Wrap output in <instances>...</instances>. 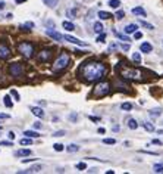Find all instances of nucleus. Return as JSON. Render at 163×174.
Wrapping results in <instances>:
<instances>
[{
  "label": "nucleus",
  "mask_w": 163,
  "mask_h": 174,
  "mask_svg": "<svg viewBox=\"0 0 163 174\" xmlns=\"http://www.w3.org/2000/svg\"><path fill=\"white\" fill-rule=\"evenodd\" d=\"M63 38H65L66 41H69V43H72V44H76V46H82V47H87V46H88L87 43H84V41H81V40H78L76 37H72V35H69V34L63 35Z\"/></svg>",
  "instance_id": "obj_9"
},
{
  "label": "nucleus",
  "mask_w": 163,
  "mask_h": 174,
  "mask_svg": "<svg viewBox=\"0 0 163 174\" xmlns=\"http://www.w3.org/2000/svg\"><path fill=\"white\" fill-rule=\"evenodd\" d=\"M11 94L15 97V100H16V102H19V100H21V97H19V94H18L16 90H11Z\"/></svg>",
  "instance_id": "obj_43"
},
{
  "label": "nucleus",
  "mask_w": 163,
  "mask_h": 174,
  "mask_svg": "<svg viewBox=\"0 0 163 174\" xmlns=\"http://www.w3.org/2000/svg\"><path fill=\"white\" fill-rule=\"evenodd\" d=\"M53 56V52H52V49H43L41 52H38V55H37V61L38 62H41V64H46V62H49L50 59Z\"/></svg>",
  "instance_id": "obj_7"
},
{
  "label": "nucleus",
  "mask_w": 163,
  "mask_h": 174,
  "mask_svg": "<svg viewBox=\"0 0 163 174\" xmlns=\"http://www.w3.org/2000/svg\"><path fill=\"white\" fill-rule=\"evenodd\" d=\"M68 118H69V121H71V123H76V120H78V115H76L75 112H72V114H69V117H68Z\"/></svg>",
  "instance_id": "obj_39"
},
{
  "label": "nucleus",
  "mask_w": 163,
  "mask_h": 174,
  "mask_svg": "<svg viewBox=\"0 0 163 174\" xmlns=\"http://www.w3.org/2000/svg\"><path fill=\"white\" fill-rule=\"evenodd\" d=\"M97 131H98V133H100V134H103V133H104L106 130H104V128H103V127H100V128H98V130H97Z\"/></svg>",
  "instance_id": "obj_53"
},
{
  "label": "nucleus",
  "mask_w": 163,
  "mask_h": 174,
  "mask_svg": "<svg viewBox=\"0 0 163 174\" xmlns=\"http://www.w3.org/2000/svg\"><path fill=\"white\" fill-rule=\"evenodd\" d=\"M34 159H37V158H27V159H22V163L27 164V163H31V161H34Z\"/></svg>",
  "instance_id": "obj_49"
},
{
  "label": "nucleus",
  "mask_w": 163,
  "mask_h": 174,
  "mask_svg": "<svg viewBox=\"0 0 163 174\" xmlns=\"http://www.w3.org/2000/svg\"><path fill=\"white\" fill-rule=\"evenodd\" d=\"M71 64V56L66 53V52H63V53H60L59 55V58L54 61V65H53V71L54 72H57V71H63Z\"/></svg>",
  "instance_id": "obj_4"
},
{
  "label": "nucleus",
  "mask_w": 163,
  "mask_h": 174,
  "mask_svg": "<svg viewBox=\"0 0 163 174\" xmlns=\"http://www.w3.org/2000/svg\"><path fill=\"white\" fill-rule=\"evenodd\" d=\"M9 74H11L12 77H15V78L21 77L22 74H24V67H22V64H19V62L11 64V65H9Z\"/></svg>",
  "instance_id": "obj_6"
},
{
  "label": "nucleus",
  "mask_w": 163,
  "mask_h": 174,
  "mask_svg": "<svg viewBox=\"0 0 163 174\" xmlns=\"http://www.w3.org/2000/svg\"><path fill=\"white\" fill-rule=\"evenodd\" d=\"M140 24H141V27L147 28V30H154V25H153V24H149V22H145V21H140Z\"/></svg>",
  "instance_id": "obj_36"
},
{
  "label": "nucleus",
  "mask_w": 163,
  "mask_h": 174,
  "mask_svg": "<svg viewBox=\"0 0 163 174\" xmlns=\"http://www.w3.org/2000/svg\"><path fill=\"white\" fill-rule=\"evenodd\" d=\"M120 108H122L123 111H131V109H132V103H129V102H123V103L120 105Z\"/></svg>",
  "instance_id": "obj_33"
},
{
  "label": "nucleus",
  "mask_w": 163,
  "mask_h": 174,
  "mask_svg": "<svg viewBox=\"0 0 163 174\" xmlns=\"http://www.w3.org/2000/svg\"><path fill=\"white\" fill-rule=\"evenodd\" d=\"M97 41L98 43H104V41H106V34H104V33H100V35L97 37Z\"/></svg>",
  "instance_id": "obj_40"
},
{
  "label": "nucleus",
  "mask_w": 163,
  "mask_h": 174,
  "mask_svg": "<svg viewBox=\"0 0 163 174\" xmlns=\"http://www.w3.org/2000/svg\"><path fill=\"white\" fill-rule=\"evenodd\" d=\"M106 74H107V67L103 62H97V61L84 62L78 70V75L85 83H97Z\"/></svg>",
  "instance_id": "obj_1"
},
{
  "label": "nucleus",
  "mask_w": 163,
  "mask_h": 174,
  "mask_svg": "<svg viewBox=\"0 0 163 174\" xmlns=\"http://www.w3.org/2000/svg\"><path fill=\"white\" fill-rule=\"evenodd\" d=\"M0 81H3V77H2V71H0Z\"/></svg>",
  "instance_id": "obj_59"
},
{
  "label": "nucleus",
  "mask_w": 163,
  "mask_h": 174,
  "mask_svg": "<svg viewBox=\"0 0 163 174\" xmlns=\"http://www.w3.org/2000/svg\"><path fill=\"white\" fill-rule=\"evenodd\" d=\"M115 16H116L118 19H122V18L125 16V12H123V11H118V12H116V15H115Z\"/></svg>",
  "instance_id": "obj_44"
},
{
  "label": "nucleus",
  "mask_w": 163,
  "mask_h": 174,
  "mask_svg": "<svg viewBox=\"0 0 163 174\" xmlns=\"http://www.w3.org/2000/svg\"><path fill=\"white\" fill-rule=\"evenodd\" d=\"M120 75H122V78H125V80H132V81H141L142 80L141 71L135 70V68H128V67H123V70L120 71Z\"/></svg>",
  "instance_id": "obj_2"
},
{
  "label": "nucleus",
  "mask_w": 163,
  "mask_h": 174,
  "mask_svg": "<svg viewBox=\"0 0 163 174\" xmlns=\"http://www.w3.org/2000/svg\"><path fill=\"white\" fill-rule=\"evenodd\" d=\"M137 30H138V25H137V24H128L123 31H125V34H132V33H135Z\"/></svg>",
  "instance_id": "obj_12"
},
{
  "label": "nucleus",
  "mask_w": 163,
  "mask_h": 174,
  "mask_svg": "<svg viewBox=\"0 0 163 174\" xmlns=\"http://www.w3.org/2000/svg\"><path fill=\"white\" fill-rule=\"evenodd\" d=\"M8 136H9V139H11V140L15 139V133H13V131H9V133H8Z\"/></svg>",
  "instance_id": "obj_51"
},
{
  "label": "nucleus",
  "mask_w": 163,
  "mask_h": 174,
  "mask_svg": "<svg viewBox=\"0 0 163 174\" xmlns=\"http://www.w3.org/2000/svg\"><path fill=\"white\" fill-rule=\"evenodd\" d=\"M122 49H123V50H129V44H122Z\"/></svg>",
  "instance_id": "obj_52"
},
{
  "label": "nucleus",
  "mask_w": 163,
  "mask_h": 174,
  "mask_svg": "<svg viewBox=\"0 0 163 174\" xmlns=\"http://www.w3.org/2000/svg\"><path fill=\"white\" fill-rule=\"evenodd\" d=\"M66 151L69 152V153H75V152L79 151V146L75 145V143H71V145H68V146H66Z\"/></svg>",
  "instance_id": "obj_17"
},
{
  "label": "nucleus",
  "mask_w": 163,
  "mask_h": 174,
  "mask_svg": "<svg viewBox=\"0 0 163 174\" xmlns=\"http://www.w3.org/2000/svg\"><path fill=\"white\" fill-rule=\"evenodd\" d=\"M3 103H5L6 108H12V106H13V102H12L11 96H5V97H3Z\"/></svg>",
  "instance_id": "obj_22"
},
{
  "label": "nucleus",
  "mask_w": 163,
  "mask_h": 174,
  "mask_svg": "<svg viewBox=\"0 0 163 174\" xmlns=\"http://www.w3.org/2000/svg\"><path fill=\"white\" fill-rule=\"evenodd\" d=\"M11 47L8 46V44H5V43H0V59L2 61H5V59H8L11 56Z\"/></svg>",
  "instance_id": "obj_8"
},
{
  "label": "nucleus",
  "mask_w": 163,
  "mask_h": 174,
  "mask_svg": "<svg viewBox=\"0 0 163 174\" xmlns=\"http://www.w3.org/2000/svg\"><path fill=\"white\" fill-rule=\"evenodd\" d=\"M43 127V124H41V123H38V121H35V123H34V128H41Z\"/></svg>",
  "instance_id": "obj_48"
},
{
  "label": "nucleus",
  "mask_w": 163,
  "mask_h": 174,
  "mask_svg": "<svg viewBox=\"0 0 163 174\" xmlns=\"http://www.w3.org/2000/svg\"><path fill=\"white\" fill-rule=\"evenodd\" d=\"M62 27L65 28L66 31H74V30H75V25L72 22H69V21H63V22H62Z\"/></svg>",
  "instance_id": "obj_18"
},
{
  "label": "nucleus",
  "mask_w": 163,
  "mask_h": 174,
  "mask_svg": "<svg viewBox=\"0 0 163 174\" xmlns=\"http://www.w3.org/2000/svg\"><path fill=\"white\" fill-rule=\"evenodd\" d=\"M18 52L21 53L24 58L31 59L34 56V52H35V46L33 43H30V41H21L18 44Z\"/></svg>",
  "instance_id": "obj_3"
},
{
  "label": "nucleus",
  "mask_w": 163,
  "mask_h": 174,
  "mask_svg": "<svg viewBox=\"0 0 163 174\" xmlns=\"http://www.w3.org/2000/svg\"><path fill=\"white\" fill-rule=\"evenodd\" d=\"M76 9H68L66 11V16L69 18V19H74V18H76Z\"/></svg>",
  "instance_id": "obj_25"
},
{
  "label": "nucleus",
  "mask_w": 163,
  "mask_h": 174,
  "mask_svg": "<svg viewBox=\"0 0 163 174\" xmlns=\"http://www.w3.org/2000/svg\"><path fill=\"white\" fill-rule=\"evenodd\" d=\"M65 134H66L65 130H59V131H54L53 133L54 137H62V136H65Z\"/></svg>",
  "instance_id": "obj_38"
},
{
  "label": "nucleus",
  "mask_w": 163,
  "mask_h": 174,
  "mask_svg": "<svg viewBox=\"0 0 163 174\" xmlns=\"http://www.w3.org/2000/svg\"><path fill=\"white\" fill-rule=\"evenodd\" d=\"M97 15H98V18H100V19H109V18L112 16L109 12H104V11H100Z\"/></svg>",
  "instance_id": "obj_24"
},
{
  "label": "nucleus",
  "mask_w": 163,
  "mask_h": 174,
  "mask_svg": "<svg viewBox=\"0 0 163 174\" xmlns=\"http://www.w3.org/2000/svg\"><path fill=\"white\" fill-rule=\"evenodd\" d=\"M142 127L145 128L147 131H154V126L152 123H142Z\"/></svg>",
  "instance_id": "obj_34"
},
{
  "label": "nucleus",
  "mask_w": 163,
  "mask_h": 174,
  "mask_svg": "<svg viewBox=\"0 0 163 174\" xmlns=\"http://www.w3.org/2000/svg\"><path fill=\"white\" fill-rule=\"evenodd\" d=\"M94 31H96L97 34L103 33V25H101V22H96V24H94Z\"/></svg>",
  "instance_id": "obj_30"
},
{
  "label": "nucleus",
  "mask_w": 163,
  "mask_h": 174,
  "mask_svg": "<svg viewBox=\"0 0 163 174\" xmlns=\"http://www.w3.org/2000/svg\"><path fill=\"white\" fill-rule=\"evenodd\" d=\"M140 50H141V52H144V53H150V52L153 50V46L150 44V43H147V41H145V43H141Z\"/></svg>",
  "instance_id": "obj_14"
},
{
  "label": "nucleus",
  "mask_w": 163,
  "mask_h": 174,
  "mask_svg": "<svg viewBox=\"0 0 163 174\" xmlns=\"http://www.w3.org/2000/svg\"><path fill=\"white\" fill-rule=\"evenodd\" d=\"M132 61L137 62V64H141V55H140L138 52H134V53H132Z\"/></svg>",
  "instance_id": "obj_28"
},
{
  "label": "nucleus",
  "mask_w": 163,
  "mask_h": 174,
  "mask_svg": "<svg viewBox=\"0 0 163 174\" xmlns=\"http://www.w3.org/2000/svg\"><path fill=\"white\" fill-rule=\"evenodd\" d=\"M90 120H91V121H98L100 118H97V117H90Z\"/></svg>",
  "instance_id": "obj_55"
},
{
  "label": "nucleus",
  "mask_w": 163,
  "mask_h": 174,
  "mask_svg": "<svg viewBox=\"0 0 163 174\" xmlns=\"http://www.w3.org/2000/svg\"><path fill=\"white\" fill-rule=\"evenodd\" d=\"M30 109H31V112H33L34 115L38 117V118H44V115H46V114H44V111L41 109V108H37V106H31Z\"/></svg>",
  "instance_id": "obj_11"
},
{
  "label": "nucleus",
  "mask_w": 163,
  "mask_h": 174,
  "mask_svg": "<svg viewBox=\"0 0 163 174\" xmlns=\"http://www.w3.org/2000/svg\"><path fill=\"white\" fill-rule=\"evenodd\" d=\"M116 34V37L119 38V40H122V41H129L131 38L128 37V35H125V34H120V33H115Z\"/></svg>",
  "instance_id": "obj_32"
},
{
  "label": "nucleus",
  "mask_w": 163,
  "mask_h": 174,
  "mask_svg": "<svg viewBox=\"0 0 163 174\" xmlns=\"http://www.w3.org/2000/svg\"><path fill=\"white\" fill-rule=\"evenodd\" d=\"M0 130H2V126H0Z\"/></svg>",
  "instance_id": "obj_60"
},
{
  "label": "nucleus",
  "mask_w": 163,
  "mask_h": 174,
  "mask_svg": "<svg viewBox=\"0 0 163 174\" xmlns=\"http://www.w3.org/2000/svg\"><path fill=\"white\" fill-rule=\"evenodd\" d=\"M41 168H43L41 165H33L31 168H28V170H25L24 173H38V171H40Z\"/></svg>",
  "instance_id": "obj_21"
},
{
  "label": "nucleus",
  "mask_w": 163,
  "mask_h": 174,
  "mask_svg": "<svg viewBox=\"0 0 163 174\" xmlns=\"http://www.w3.org/2000/svg\"><path fill=\"white\" fill-rule=\"evenodd\" d=\"M19 143H21L22 146H24V145H31L33 140H31V137H27V136H25V137H22V139L19 140Z\"/></svg>",
  "instance_id": "obj_29"
},
{
  "label": "nucleus",
  "mask_w": 163,
  "mask_h": 174,
  "mask_svg": "<svg viewBox=\"0 0 163 174\" xmlns=\"http://www.w3.org/2000/svg\"><path fill=\"white\" fill-rule=\"evenodd\" d=\"M132 13L134 15H137V16H145L147 15V12H145V9H142L141 6H137V8H132Z\"/></svg>",
  "instance_id": "obj_13"
},
{
  "label": "nucleus",
  "mask_w": 163,
  "mask_h": 174,
  "mask_svg": "<svg viewBox=\"0 0 163 174\" xmlns=\"http://www.w3.org/2000/svg\"><path fill=\"white\" fill-rule=\"evenodd\" d=\"M113 49H116V44H110V46H109V50H110V52H112Z\"/></svg>",
  "instance_id": "obj_54"
},
{
  "label": "nucleus",
  "mask_w": 163,
  "mask_h": 174,
  "mask_svg": "<svg viewBox=\"0 0 163 174\" xmlns=\"http://www.w3.org/2000/svg\"><path fill=\"white\" fill-rule=\"evenodd\" d=\"M113 131H119V126H115V127H113Z\"/></svg>",
  "instance_id": "obj_58"
},
{
  "label": "nucleus",
  "mask_w": 163,
  "mask_h": 174,
  "mask_svg": "<svg viewBox=\"0 0 163 174\" xmlns=\"http://www.w3.org/2000/svg\"><path fill=\"white\" fill-rule=\"evenodd\" d=\"M43 3L46 6H49L50 9H54L56 5H57V0H43Z\"/></svg>",
  "instance_id": "obj_20"
},
{
  "label": "nucleus",
  "mask_w": 163,
  "mask_h": 174,
  "mask_svg": "<svg viewBox=\"0 0 163 174\" xmlns=\"http://www.w3.org/2000/svg\"><path fill=\"white\" fill-rule=\"evenodd\" d=\"M103 143H104V145H115L116 140L113 139V137H106V139H103Z\"/></svg>",
  "instance_id": "obj_37"
},
{
  "label": "nucleus",
  "mask_w": 163,
  "mask_h": 174,
  "mask_svg": "<svg viewBox=\"0 0 163 174\" xmlns=\"http://www.w3.org/2000/svg\"><path fill=\"white\" fill-rule=\"evenodd\" d=\"M5 6H6L5 0H0V11H3V9H5Z\"/></svg>",
  "instance_id": "obj_50"
},
{
  "label": "nucleus",
  "mask_w": 163,
  "mask_h": 174,
  "mask_svg": "<svg viewBox=\"0 0 163 174\" xmlns=\"http://www.w3.org/2000/svg\"><path fill=\"white\" fill-rule=\"evenodd\" d=\"M16 2V5H21V3H24V2H27V0H15Z\"/></svg>",
  "instance_id": "obj_56"
},
{
  "label": "nucleus",
  "mask_w": 163,
  "mask_h": 174,
  "mask_svg": "<svg viewBox=\"0 0 163 174\" xmlns=\"http://www.w3.org/2000/svg\"><path fill=\"white\" fill-rule=\"evenodd\" d=\"M109 92H110V84L107 81H100L96 84L93 94L96 97H104L106 94H109Z\"/></svg>",
  "instance_id": "obj_5"
},
{
  "label": "nucleus",
  "mask_w": 163,
  "mask_h": 174,
  "mask_svg": "<svg viewBox=\"0 0 163 174\" xmlns=\"http://www.w3.org/2000/svg\"><path fill=\"white\" fill-rule=\"evenodd\" d=\"M149 114H150V117H160L162 115V109H160V108H159V109H152Z\"/></svg>",
  "instance_id": "obj_31"
},
{
  "label": "nucleus",
  "mask_w": 163,
  "mask_h": 174,
  "mask_svg": "<svg viewBox=\"0 0 163 174\" xmlns=\"http://www.w3.org/2000/svg\"><path fill=\"white\" fill-rule=\"evenodd\" d=\"M109 6L113 8V9H118L120 6V2L119 0H109Z\"/></svg>",
  "instance_id": "obj_26"
},
{
  "label": "nucleus",
  "mask_w": 163,
  "mask_h": 174,
  "mask_svg": "<svg viewBox=\"0 0 163 174\" xmlns=\"http://www.w3.org/2000/svg\"><path fill=\"white\" fill-rule=\"evenodd\" d=\"M12 16H13L12 13H8V15H6V18H8V19H12Z\"/></svg>",
  "instance_id": "obj_57"
},
{
  "label": "nucleus",
  "mask_w": 163,
  "mask_h": 174,
  "mask_svg": "<svg viewBox=\"0 0 163 174\" xmlns=\"http://www.w3.org/2000/svg\"><path fill=\"white\" fill-rule=\"evenodd\" d=\"M152 143H153V145H159V146H162V145H163V143H162V140H159V139L152 140Z\"/></svg>",
  "instance_id": "obj_47"
},
{
  "label": "nucleus",
  "mask_w": 163,
  "mask_h": 174,
  "mask_svg": "<svg viewBox=\"0 0 163 174\" xmlns=\"http://www.w3.org/2000/svg\"><path fill=\"white\" fill-rule=\"evenodd\" d=\"M53 149H54L56 152H62L63 149H65V146H63L62 143H54V145H53Z\"/></svg>",
  "instance_id": "obj_35"
},
{
  "label": "nucleus",
  "mask_w": 163,
  "mask_h": 174,
  "mask_svg": "<svg viewBox=\"0 0 163 174\" xmlns=\"http://www.w3.org/2000/svg\"><path fill=\"white\" fill-rule=\"evenodd\" d=\"M134 37H135V40H140V38L142 37V33H140V31H135V33H134Z\"/></svg>",
  "instance_id": "obj_45"
},
{
  "label": "nucleus",
  "mask_w": 163,
  "mask_h": 174,
  "mask_svg": "<svg viewBox=\"0 0 163 174\" xmlns=\"http://www.w3.org/2000/svg\"><path fill=\"white\" fill-rule=\"evenodd\" d=\"M46 34L49 35V37H52L53 40H56V41H62V40H63V35L60 34L59 31H54V30H52V28L46 30Z\"/></svg>",
  "instance_id": "obj_10"
},
{
  "label": "nucleus",
  "mask_w": 163,
  "mask_h": 174,
  "mask_svg": "<svg viewBox=\"0 0 163 174\" xmlns=\"http://www.w3.org/2000/svg\"><path fill=\"white\" fill-rule=\"evenodd\" d=\"M33 152H31V149H19V151L15 152V155L16 156H30Z\"/></svg>",
  "instance_id": "obj_15"
},
{
  "label": "nucleus",
  "mask_w": 163,
  "mask_h": 174,
  "mask_svg": "<svg viewBox=\"0 0 163 174\" xmlns=\"http://www.w3.org/2000/svg\"><path fill=\"white\" fill-rule=\"evenodd\" d=\"M21 30H27V31H31V28H34V24L33 22H27V24H21L19 25Z\"/></svg>",
  "instance_id": "obj_23"
},
{
  "label": "nucleus",
  "mask_w": 163,
  "mask_h": 174,
  "mask_svg": "<svg viewBox=\"0 0 163 174\" xmlns=\"http://www.w3.org/2000/svg\"><path fill=\"white\" fill-rule=\"evenodd\" d=\"M24 136H27V137H35V139H37V137H40L41 134L37 133V131H33V130H25V131H24Z\"/></svg>",
  "instance_id": "obj_16"
},
{
  "label": "nucleus",
  "mask_w": 163,
  "mask_h": 174,
  "mask_svg": "<svg viewBox=\"0 0 163 174\" xmlns=\"http://www.w3.org/2000/svg\"><path fill=\"white\" fill-rule=\"evenodd\" d=\"M76 168H78L79 171H82V170H85V168H87V164H85V163H78V164H76Z\"/></svg>",
  "instance_id": "obj_42"
},
{
  "label": "nucleus",
  "mask_w": 163,
  "mask_h": 174,
  "mask_svg": "<svg viewBox=\"0 0 163 174\" xmlns=\"http://www.w3.org/2000/svg\"><path fill=\"white\" fill-rule=\"evenodd\" d=\"M128 127H129L131 130H137V128H138V123H137L134 118H129V120H128Z\"/></svg>",
  "instance_id": "obj_19"
},
{
  "label": "nucleus",
  "mask_w": 163,
  "mask_h": 174,
  "mask_svg": "<svg viewBox=\"0 0 163 174\" xmlns=\"http://www.w3.org/2000/svg\"><path fill=\"white\" fill-rule=\"evenodd\" d=\"M153 170H154V173H163V163L154 164V165H153Z\"/></svg>",
  "instance_id": "obj_27"
},
{
  "label": "nucleus",
  "mask_w": 163,
  "mask_h": 174,
  "mask_svg": "<svg viewBox=\"0 0 163 174\" xmlns=\"http://www.w3.org/2000/svg\"><path fill=\"white\" fill-rule=\"evenodd\" d=\"M0 146H13V140L9 142V140H2L0 142Z\"/></svg>",
  "instance_id": "obj_41"
},
{
  "label": "nucleus",
  "mask_w": 163,
  "mask_h": 174,
  "mask_svg": "<svg viewBox=\"0 0 163 174\" xmlns=\"http://www.w3.org/2000/svg\"><path fill=\"white\" fill-rule=\"evenodd\" d=\"M11 115H8V114H3V112H0V120H9Z\"/></svg>",
  "instance_id": "obj_46"
}]
</instances>
